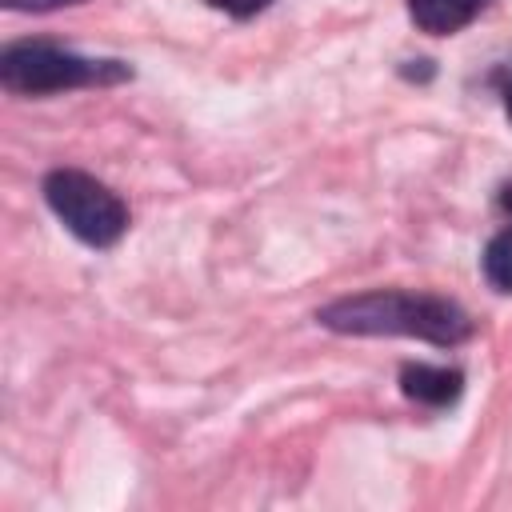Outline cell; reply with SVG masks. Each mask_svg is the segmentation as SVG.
Instances as JSON below:
<instances>
[{
    "mask_svg": "<svg viewBox=\"0 0 512 512\" xmlns=\"http://www.w3.org/2000/svg\"><path fill=\"white\" fill-rule=\"evenodd\" d=\"M320 324L348 336H420L432 344H456L468 336V316L424 292H364L336 300L320 312Z\"/></svg>",
    "mask_w": 512,
    "mask_h": 512,
    "instance_id": "1",
    "label": "cell"
},
{
    "mask_svg": "<svg viewBox=\"0 0 512 512\" xmlns=\"http://www.w3.org/2000/svg\"><path fill=\"white\" fill-rule=\"evenodd\" d=\"M44 200L48 208L64 220V228L72 236H80L84 244H112L120 240V232L128 228V208L124 200L104 188L100 180H92L88 172H76V168H60L44 180Z\"/></svg>",
    "mask_w": 512,
    "mask_h": 512,
    "instance_id": "2",
    "label": "cell"
},
{
    "mask_svg": "<svg viewBox=\"0 0 512 512\" xmlns=\"http://www.w3.org/2000/svg\"><path fill=\"white\" fill-rule=\"evenodd\" d=\"M124 68L112 60H84L56 44H12L0 56V80L12 92H60L96 80H120Z\"/></svg>",
    "mask_w": 512,
    "mask_h": 512,
    "instance_id": "3",
    "label": "cell"
},
{
    "mask_svg": "<svg viewBox=\"0 0 512 512\" xmlns=\"http://www.w3.org/2000/svg\"><path fill=\"white\" fill-rule=\"evenodd\" d=\"M400 388L408 400H420V404H432V408H444L460 396L464 388V376L456 368H432V364H404L400 372Z\"/></svg>",
    "mask_w": 512,
    "mask_h": 512,
    "instance_id": "4",
    "label": "cell"
},
{
    "mask_svg": "<svg viewBox=\"0 0 512 512\" xmlns=\"http://www.w3.org/2000/svg\"><path fill=\"white\" fill-rule=\"evenodd\" d=\"M480 8H484V0H408L412 20H416L424 32H432V36L460 32Z\"/></svg>",
    "mask_w": 512,
    "mask_h": 512,
    "instance_id": "5",
    "label": "cell"
},
{
    "mask_svg": "<svg viewBox=\"0 0 512 512\" xmlns=\"http://www.w3.org/2000/svg\"><path fill=\"white\" fill-rule=\"evenodd\" d=\"M484 276L500 288V292H512V228L496 232L484 248Z\"/></svg>",
    "mask_w": 512,
    "mask_h": 512,
    "instance_id": "6",
    "label": "cell"
},
{
    "mask_svg": "<svg viewBox=\"0 0 512 512\" xmlns=\"http://www.w3.org/2000/svg\"><path fill=\"white\" fill-rule=\"evenodd\" d=\"M216 12H228V16H236V20H244V16H256L260 8H268L272 0H208Z\"/></svg>",
    "mask_w": 512,
    "mask_h": 512,
    "instance_id": "7",
    "label": "cell"
},
{
    "mask_svg": "<svg viewBox=\"0 0 512 512\" xmlns=\"http://www.w3.org/2000/svg\"><path fill=\"white\" fill-rule=\"evenodd\" d=\"M8 8H24V12H48V8H60V4H80V0H4Z\"/></svg>",
    "mask_w": 512,
    "mask_h": 512,
    "instance_id": "8",
    "label": "cell"
},
{
    "mask_svg": "<svg viewBox=\"0 0 512 512\" xmlns=\"http://www.w3.org/2000/svg\"><path fill=\"white\" fill-rule=\"evenodd\" d=\"M504 108H508V120H512V88L504 92Z\"/></svg>",
    "mask_w": 512,
    "mask_h": 512,
    "instance_id": "9",
    "label": "cell"
}]
</instances>
